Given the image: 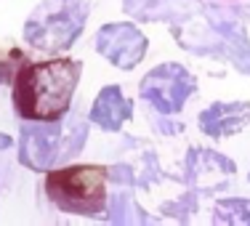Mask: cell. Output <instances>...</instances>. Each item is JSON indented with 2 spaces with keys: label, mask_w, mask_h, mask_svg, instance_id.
I'll list each match as a JSON object with an SVG mask.
<instances>
[{
  "label": "cell",
  "mask_w": 250,
  "mask_h": 226,
  "mask_svg": "<svg viewBox=\"0 0 250 226\" xmlns=\"http://www.w3.org/2000/svg\"><path fill=\"white\" fill-rule=\"evenodd\" d=\"M83 64L75 59L24 62L14 72V112L24 123H59L72 106L75 88L80 82Z\"/></svg>",
  "instance_id": "obj_1"
},
{
  "label": "cell",
  "mask_w": 250,
  "mask_h": 226,
  "mask_svg": "<svg viewBox=\"0 0 250 226\" xmlns=\"http://www.w3.org/2000/svg\"><path fill=\"white\" fill-rule=\"evenodd\" d=\"M106 178L104 165H67L45 173V197L59 210L75 216H104L106 213Z\"/></svg>",
  "instance_id": "obj_2"
},
{
  "label": "cell",
  "mask_w": 250,
  "mask_h": 226,
  "mask_svg": "<svg viewBox=\"0 0 250 226\" xmlns=\"http://www.w3.org/2000/svg\"><path fill=\"white\" fill-rule=\"evenodd\" d=\"M88 19V5L75 3L48 16H35L24 27V40L32 48L45 53H62L77 40Z\"/></svg>",
  "instance_id": "obj_3"
},
{
  "label": "cell",
  "mask_w": 250,
  "mask_h": 226,
  "mask_svg": "<svg viewBox=\"0 0 250 226\" xmlns=\"http://www.w3.org/2000/svg\"><path fill=\"white\" fill-rule=\"evenodd\" d=\"M194 88H197V80L181 64H160L141 80L139 91L157 112L176 115V112L184 109V104L194 93Z\"/></svg>",
  "instance_id": "obj_4"
},
{
  "label": "cell",
  "mask_w": 250,
  "mask_h": 226,
  "mask_svg": "<svg viewBox=\"0 0 250 226\" xmlns=\"http://www.w3.org/2000/svg\"><path fill=\"white\" fill-rule=\"evenodd\" d=\"M59 157H72L64 149V128L59 123H27L19 136V163L29 170H48Z\"/></svg>",
  "instance_id": "obj_5"
},
{
  "label": "cell",
  "mask_w": 250,
  "mask_h": 226,
  "mask_svg": "<svg viewBox=\"0 0 250 226\" xmlns=\"http://www.w3.org/2000/svg\"><path fill=\"white\" fill-rule=\"evenodd\" d=\"M146 38L139 32V27L128 24V21H115L99 29L96 35V51L106 59L109 64H115L117 69H133L141 64V59L146 56Z\"/></svg>",
  "instance_id": "obj_6"
},
{
  "label": "cell",
  "mask_w": 250,
  "mask_h": 226,
  "mask_svg": "<svg viewBox=\"0 0 250 226\" xmlns=\"http://www.w3.org/2000/svg\"><path fill=\"white\" fill-rule=\"evenodd\" d=\"M248 123H250V104H245V101H231V104L218 101L200 115V128L210 139L231 136L237 130H242Z\"/></svg>",
  "instance_id": "obj_7"
},
{
  "label": "cell",
  "mask_w": 250,
  "mask_h": 226,
  "mask_svg": "<svg viewBox=\"0 0 250 226\" xmlns=\"http://www.w3.org/2000/svg\"><path fill=\"white\" fill-rule=\"evenodd\" d=\"M130 115H133V104L130 99H125L120 85H106L91 106V120L104 130H120L123 123L130 120Z\"/></svg>",
  "instance_id": "obj_8"
},
{
  "label": "cell",
  "mask_w": 250,
  "mask_h": 226,
  "mask_svg": "<svg viewBox=\"0 0 250 226\" xmlns=\"http://www.w3.org/2000/svg\"><path fill=\"white\" fill-rule=\"evenodd\" d=\"M216 224H245L250 226V200H221L216 207Z\"/></svg>",
  "instance_id": "obj_9"
},
{
  "label": "cell",
  "mask_w": 250,
  "mask_h": 226,
  "mask_svg": "<svg viewBox=\"0 0 250 226\" xmlns=\"http://www.w3.org/2000/svg\"><path fill=\"white\" fill-rule=\"evenodd\" d=\"M21 51H14V48H5V45H0V82L5 80H14V72L16 67L21 64Z\"/></svg>",
  "instance_id": "obj_10"
}]
</instances>
